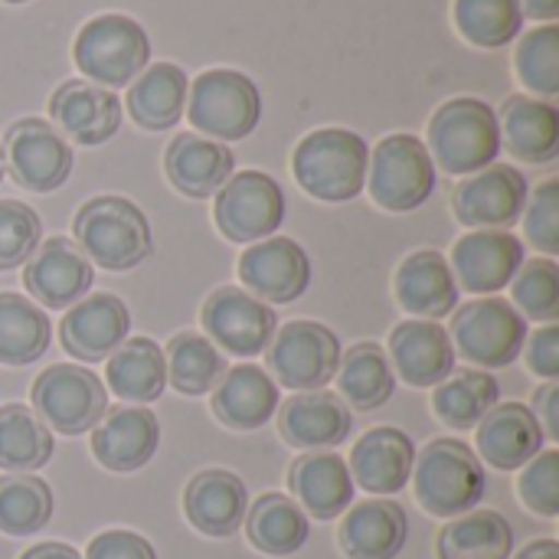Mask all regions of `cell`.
<instances>
[{
	"mask_svg": "<svg viewBox=\"0 0 559 559\" xmlns=\"http://www.w3.org/2000/svg\"><path fill=\"white\" fill-rule=\"evenodd\" d=\"M72 236L85 259L108 272H131L154 252V236L144 210L115 193L85 200L72 219Z\"/></svg>",
	"mask_w": 559,
	"mask_h": 559,
	"instance_id": "cell-1",
	"label": "cell"
},
{
	"mask_svg": "<svg viewBox=\"0 0 559 559\" xmlns=\"http://www.w3.org/2000/svg\"><path fill=\"white\" fill-rule=\"evenodd\" d=\"M370 147L350 128H318L292 154L298 187L321 203H350L367 187Z\"/></svg>",
	"mask_w": 559,
	"mask_h": 559,
	"instance_id": "cell-2",
	"label": "cell"
},
{
	"mask_svg": "<svg viewBox=\"0 0 559 559\" xmlns=\"http://www.w3.org/2000/svg\"><path fill=\"white\" fill-rule=\"evenodd\" d=\"M426 151L432 164L452 177H468L485 170L501 154V131H498L495 108L472 95L442 102L429 118Z\"/></svg>",
	"mask_w": 559,
	"mask_h": 559,
	"instance_id": "cell-3",
	"label": "cell"
},
{
	"mask_svg": "<svg viewBox=\"0 0 559 559\" xmlns=\"http://www.w3.org/2000/svg\"><path fill=\"white\" fill-rule=\"evenodd\" d=\"M409 481L419 508L445 521L475 511L488 491L485 465L462 439H432L416 455Z\"/></svg>",
	"mask_w": 559,
	"mask_h": 559,
	"instance_id": "cell-4",
	"label": "cell"
},
{
	"mask_svg": "<svg viewBox=\"0 0 559 559\" xmlns=\"http://www.w3.org/2000/svg\"><path fill=\"white\" fill-rule=\"evenodd\" d=\"M72 59L88 82L115 92L131 85L147 69L151 39L134 16L98 13L75 33Z\"/></svg>",
	"mask_w": 559,
	"mask_h": 559,
	"instance_id": "cell-5",
	"label": "cell"
},
{
	"mask_svg": "<svg viewBox=\"0 0 559 559\" xmlns=\"http://www.w3.org/2000/svg\"><path fill=\"white\" fill-rule=\"evenodd\" d=\"M187 118L197 134L219 144L242 141L262 118L259 85L239 69H206L187 88Z\"/></svg>",
	"mask_w": 559,
	"mask_h": 559,
	"instance_id": "cell-6",
	"label": "cell"
},
{
	"mask_svg": "<svg viewBox=\"0 0 559 559\" xmlns=\"http://www.w3.org/2000/svg\"><path fill=\"white\" fill-rule=\"evenodd\" d=\"M449 341L455 357L472 364L475 370H501L511 367L527 341V318L498 295L459 305L452 311Z\"/></svg>",
	"mask_w": 559,
	"mask_h": 559,
	"instance_id": "cell-7",
	"label": "cell"
},
{
	"mask_svg": "<svg viewBox=\"0 0 559 559\" xmlns=\"http://www.w3.org/2000/svg\"><path fill=\"white\" fill-rule=\"evenodd\" d=\"M367 190L386 213H413L436 190V164L416 134H386L370 151Z\"/></svg>",
	"mask_w": 559,
	"mask_h": 559,
	"instance_id": "cell-8",
	"label": "cell"
},
{
	"mask_svg": "<svg viewBox=\"0 0 559 559\" xmlns=\"http://www.w3.org/2000/svg\"><path fill=\"white\" fill-rule=\"evenodd\" d=\"M33 413L59 436H85L108 413V390L88 370L75 364L46 367L29 386Z\"/></svg>",
	"mask_w": 559,
	"mask_h": 559,
	"instance_id": "cell-9",
	"label": "cell"
},
{
	"mask_svg": "<svg viewBox=\"0 0 559 559\" xmlns=\"http://www.w3.org/2000/svg\"><path fill=\"white\" fill-rule=\"evenodd\" d=\"M341 354V341L331 328L318 321H292L275 331L265 360L269 377L278 383V390L311 393L324 390L337 377Z\"/></svg>",
	"mask_w": 559,
	"mask_h": 559,
	"instance_id": "cell-10",
	"label": "cell"
},
{
	"mask_svg": "<svg viewBox=\"0 0 559 559\" xmlns=\"http://www.w3.org/2000/svg\"><path fill=\"white\" fill-rule=\"evenodd\" d=\"M213 223L229 242L242 246L275 236L285 223V193L278 180L265 170L233 174L216 193Z\"/></svg>",
	"mask_w": 559,
	"mask_h": 559,
	"instance_id": "cell-11",
	"label": "cell"
},
{
	"mask_svg": "<svg viewBox=\"0 0 559 559\" xmlns=\"http://www.w3.org/2000/svg\"><path fill=\"white\" fill-rule=\"evenodd\" d=\"M0 144L3 167H10V177L29 193H52L72 174V144L46 118H16Z\"/></svg>",
	"mask_w": 559,
	"mask_h": 559,
	"instance_id": "cell-12",
	"label": "cell"
},
{
	"mask_svg": "<svg viewBox=\"0 0 559 559\" xmlns=\"http://www.w3.org/2000/svg\"><path fill=\"white\" fill-rule=\"evenodd\" d=\"M200 321H203L206 337L219 350L242 357V360L265 354L278 331V314L272 311V305L259 301L255 295H249L239 285L216 288L203 301Z\"/></svg>",
	"mask_w": 559,
	"mask_h": 559,
	"instance_id": "cell-13",
	"label": "cell"
},
{
	"mask_svg": "<svg viewBox=\"0 0 559 559\" xmlns=\"http://www.w3.org/2000/svg\"><path fill=\"white\" fill-rule=\"evenodd\" d=\"M527 197L531 187L518 167L488 164L455 187L452 210L455 219L468 229H511L524 216Z\"/></svg>",
	"mask_w": 559,
	"mask_h": 559,
	"instance_id": "cell-14",
	"label": "cell"
},
{
	"mask_svg": "<svg viewBox=\"0 0 559 559\" xmlns=\"http://www.w3.org/2000/svg\"><path fill=\"white\" fill-rule=\"evenodd\" d=\"M242 288L265 305H292L311 285V259L288 236H269L246 246L236 265Z\"/></svg>",
	"mask_w": 559,
	"mask_h": 559,
	"instance_id": "cell-15",
	"label": "cell"
},
{
	"mask_svg": "<svg viewBox=\"0 0 559 559\" xmlns=\"http://www.w3.org/2000/svg\"><path fill=\"white\" fill-rule=\"evenodd\" d=\"M524 262V242L508 229H472L452 246L449 269L455 275L459 292L488 298L508 288Z\"/></svg>",
	"mask_w": 559,
	"mask_h": 559,
	"instance_id": "cell-16",
	"label": "cell"
},
{
	"mask_svg": "<svg viewBox=\"0 0 559 559\" xmlns=\"http://www.w3.org/2000/svg\"><path fill=\"white\" fill-rule=\"evenodd\" d=\"M92 282H95V265L66 236L43 239L29 255V262L23 265V288L36 305L49 311H66L75 301H82Z\"/></svg>",
	"mask_w": 559,
	"mask_h": 559,
	"instance_id": "cell-17",
	"label": "cell"
},
{
	"mask_svg": "<svg viewBox=\"0 0 559 559\" xmlns=\"http://www.w3.org/2000/svg\"><path fill=\"white\" fill-rule=\"evenodd\" d=\"M131 334V311L118 295L88 292L82 301L66 308L59 321V341L79 364H102Z\"/></svg>",
	"mask_w": 559,
	"mask_h": 559,
	"instance_id": "cell-18",
	"label": "cell"
},
{
	"mask_svg": "<svg viewBox=\"0 0 559 559\" xmlns=\"http://www.w3.org/2000/svg\"><path fill=\"white\" fill-rule=\"evenodd\" d=\"M49 118L66 141L98 147L118 134L121 102L111 88H102L88 79H66L49 95Z\"/></svg>",
	"mask_w": 559,
	"mask_h": 559,
	"instance_id": "cell-19",
	"label": "cell"
},
{
	"mask_svg": "<svg viewBox=\"0 0 559 559\" xmlns=\"http://www.w3.org/2000/svg\"><path fill=\"white\" fill-rule=\"evenodd\" d=\"M160 445V423L147 406H121L92 429V455L105 472H141Z\"/></svg>",
	"mask_w": 559,
	"mask_h": 559,
	"instance_id": "cell-20",
	"label": "cell"
},
{
	"mask_svg": "<svg viewBox=\"0 0 559 559\" xmlns=\"http://www.w3.org/2000/svg\"><path fill=\"white\" fill-rule=\"evenodd\" d=\"M246 511H249V491L236 472L206 468L197 472L183 488V518L197 534L210 540L233 537L242 527Z\"/></svg>",
	"mask_w": 559,
	"mask_h": 559,
	"instance_id": "cell-21",
	"label": "cell"
},
{
	"mask_svg": "<svg viewBox=\"0 0 559 559\" xmlns=\"http://www.w3.org/2000/svg\"><path fill=\"white\" fill-rule=\"evenodd\" d=\"M413 465H416V442L393 426L364 432L350 449V462H347L354 488H364L373 498L400 495L413 478Z\"/></svg>",
	"mask_w": 559,
	"mask_h": 559,
	"instance_id": "cell-22",
	"label": "cell"
},
{
	"mask_svg": "<svg viewBox=\"0 0 559 559\" xmlns=\"http://www.w3.org/2000/svg\"><path fill=\"white\" fill-rule=\"evenodd\" d=\"M386 357L393 364V373L416 390L439 386L445 377L455 373V347L439 321L409 318L396 324L390 334Z\"/></svg>",
	"mask_w": 559,
	"mask_h": 559,
	"instance_id": "cell-23",
	"label": "cell"
},
{
	"mask_svg": "<svg viewBox=\"0 0 559 559\" xmlns=\"http://www.w3.org/2000/svg\"><path fill=\"white\" fill-rule=\"evenodd\" d=\"M544 445L547 436L524 403H498L475 426V455L495 472H521Z\"/></svg>",
	"mask_w": 559,
	"mask_h": 559,
	"instance_id": "cell-24",
	"label": "cell"
},
{
	"mask_svg": "<svg viewBox=\"0 0 559 559\" xmlns=\"http://www.w3.org/2000/svg\"><path fill=\"white\" fill-rule=\"evenodd\" d=\"M213 416L233 432H255L272 423L282 406V390L265 367L239 364L226 367L219 383L210 393Z\"/></svg>",
	"mask_w": 559,
	"mask_h": 559,
	"instance_id": "cell-25",
	"label": "cell"
},
{
	"mask_svg": "<svg viewBox=\"0 0 559 559\" xmlns=\"http://www.w3.org/2000/svg\"><path fill=\"white\" fill-rule=\"evenodd\" d=\"M350 406L328 390L295 393L278 413V432L288 445L305 452H334L350 439Z\"/></svg>",
	"mask_w": 559,
	"mask_h": 559,
	"instance_id": "cell-26",
	"label": "cell"
},
{
	"mask_svg": "<svg viewBox=\"0 0 559 559\" xmlns=\"http://www.w3.org/2000/svg\"><path fill=\"white\" fill-rule=\"evenodd\" d=\"M409 540V518L390 498L350 504L337 527V544L347 559H396Z\"/></svg>",
	"mask_w": 559,
	"mask_h": 559,
	"instance_id": "cell-27",
	"label": "cell"
},
{
	"mask_svg": "<svg viewBox=\"0 0 559 559\" xmlns=\"http://www.w3.org/2000/svg\"><path fill=\"white\" fill-rule=\"evenodd\" d=\"M393 295L400 308L419 321H442L459 308V285L449 259L436 249H419L403 259L393 275Z\"/></svg>",
	"mask_w": 559,
	"mask_h": 559,
	"instance_id": "cell-28",
	"label": "cell"
},
{
	"mask_svg": "<svg viewBox=\"0 0 559 559\" xmlns=\"http://www.w3.org/2000/svg\"><path fill=\"white\" fill-rule=\"evenodd\" d=\"M295 504L314 521H337L354 504V478L337 452H305L288 468Z\"/></svg>",
	"mask_w": 559,
	"mask_h": 559,
	"instance_id": "cell-29",
	"label": "cell"
},
{
	"mask_svg": "<svg viewBox=\"0 0 559 559\" xmlns=\"http://www.w3.org/2000/svg\"><path fill=\"white\" fill-rule=\"evenodd\" d=\"M164 174L183 197L210 200L236 174V157L226 144L183 131L164 151Z\"/></svg>",
	"mask_w": 559,
	"mask_h": 559,
	"instance_id": "cell-30",
	"label": "cell"
},
{
	"mask_svg": "<svg viewBox=\"0 0 559 559\" xmlns=\"http://www.w3.org/2000/svg\"><path fill=\"white\" fill-rule=\"evenodd\" d=\"M498 115L501 147L524 164H550L559 154V111L534 95H508Z\"/></svg>",
	"mask_w": 559,
	"mask_h": 559,
	"instance_id": "cell-31",
	"label": "cell"
},
{
	"mask_svg": "<svg viewBox=\"0 0 559 559\" xmlns=\"http://www.w3.org/2000/svg\"><path fill=\"white\" fill-rule=\"evenodd\" d=\"M190 79L177 62H147V69L128 85V115L144 131H167L183 118Z\"/></svg>",
	"mask_w": 559,
	"mask_h": 559,
	"instance_id": "cell-32",
	"label": "cell"
},
{
	"mask_svg": "<svg viewBox=\"0 0 559 559\" xmlns=\"http://www.w3.org/2000/svg\"><path fill=\"white\" fill-rule=\"evenodd\" d=\"M246 537L265 557H295L311 537V518L295 498L269 491L259 495L246 511Z\"/></svg>",
	"mask_w": 559,
	"mask_h": 559,
	"instance_id": "cell-33",
	"label": "cell"
},
{
	"mask_svg": "<svg viewBox=\"0 0 559 559\" xmlns=\"http://www.w3.org/2000/svg\"><path fill=\"white\" fill-rule=\"evenodd\" d=\"M108 390L134 406H147L160 400L167 386V370H164V350L151 337H124L115 354L108 357L105 367Z\"/></svg>",
	"mask_w": 559,
	"mask_h": 559,
	"instance_id": "cell-34",
	"label": "cell"
},
{
	"mask_svg": "<svg viewBox=\"0 0 559 559\" xmlns=\"http://www.w3.org/2000/svg\"><path fill=\"white\" fill-rule=\"evenodd\" d=\"M334 380H337L341 400L360 413H373L386 406L396 393L393 364L377 341H360L350 350H344Z\"/></svg>",
	"mask_w": 559,
	"mask_h": 559,
	"instance_id": "cell-35",
	"label": "cell"
},
{
	"mask_svg": "<svg viewBox=\"0 0 559 559\" xmlns=\"http://www.w3.org/2000/svg\"><path fill=\"white\" fill-rule=\"evenodd\" d=\"M436 550L439 559H511L514 527L504 514L475 508L442 527Z\"/></svg>",
	"mask_w": 559,
	"mask_h": 559,
	"instance_id": "cell-36",
	"label": "cell"
},
{
	"mask_svg": "<svg viewBox=\"0 0 559 559\" xmlns=\"http://www.w3.org/2000/svg\"><path fill=\"white\" fill-rule=\"evenodd\" d=\"M56 452L52 429L23 403L0 406V472L36 475Z\"/></svg>",
	"mask_w": 559,
	"mask_h": 559,
	"instance_id": "cell-37",
	"label": "cell"
},
{
	"mask_svg": "<svg viewBox=\"0 0 559 559\" xmlns=\"http://www.w3.org/2000/svg\"><path fill=\"white\" fill-rule=\"evenodd\" d=\"M501 400V386L488 370H455L432 386V413L455 432L475 429Z\"/></svg>",
	"mask_w": 559,
	"mask_h": 559,
	"instance_id": "cell-38",
	"label": "cell"
},
{
	"mask_svg": "<svg viewBox=\"0 0 559 559\" xmlns=\"http://www.w3.org/2000/svg\"><path fill=\"white\" fill-rule=\"evenodd\" d=\"M52 324L43 308L26 298L3 292L0 295V367H29L49 350Z\"/></svg>",
	"mask_w": 559,
	"mask_h": 559,
	"instance_id": "cell-39",
	"label": "cell"
},
{
	"mask_svg": "<svg viewBox=\"0 0 559 559\" xmlns=\"http://www.w3.org/2000/svg\"><path fill=\"white\" fill-rule=\"evenodd\" d=\"M226 357L223 350L193 331H180L164 354V370H167V383L183 393V396H206L213 393V386L219 383V377L226 373Z\"/></svg>",
	"mask_w": 559,
	"mask_h": 559,
	"instance_id": "cell-40",
	"label": "cell"
},
{
	"mask_svg": "<svg viewBox=\"0 0 559 559\" xmlns=\"http://www.w3.org/2000/svg\"><path fill=\"white\" fill-rule=\"evenodd\" d=\"M52 488L39 475L0 478V534L36 537L52 521Z\"/></svg>",
	"mask_w": 559,
	"mask_h": 559,
	"instance_id": "cell-41",
	"label": "cell"
},
{
	"mask_svg": "<svg viewBox=\"0 0 559 559\" xmlns=\"http://www.w3.org/2000/svg\"><path fill=\"white\" fill-rule=\"evenodd\" d=\"M455 29L478 49H501L521 36L524 13L518 0H455Z\"/></svg>",
	"mask_w": 559,
	"mask_h": 559,
	"instance_id": "cell-42",
	"label": "cell"
},
{
	"mask_svg": "<svg viewBox=\"0 0 559 559\" xmlns=\"http://www.w3.org/2000/svg\"><path fill=\"white\" fill-rule=\"evenodd\" d=\"M514 72L534 98H557L559 95V26L544 23L521 36L514 52Z\"/></svg>",
	"mask_w": 559,
	"mask_h": 559,
	"instance_id": "cell-43",
	"label": "cell"
},
{
	"mask_svg": "<svg viewBox=\"0 0 559 559\" xmlns=\"http://www.w3.org/2000/svg\"><path fill=\"white\" fill-rule=\"evenodd\" d=\"M511 305L531 318V321H544V324H557L559 318V265L554 259L540 255L531 259L518 269V275L511 278Z\"/></svg>",
	"mask_w": 559,
	"mask_h": 559,
	"instance_id": "cell-44",
	"label": "cell"
},
{
	"mask_svg": "<svg viewBox=\"0 0 559 559\" xmlns=\"http://www.w3.org/2000/svg\"><path fill=\"white\" fill-rule=\"evenodd\" d=\"M43 242V219L20 200H0V272L26 265Z\"/></svg>",
	"mask_w": 559,
	"mask_h": 559,
	"instance_id": "cell-45",
	"label": "cell"
},
{
	"mask_svg": "<svg viewBox=\"0 0 559 559\" xmlns=\"http://www.w3.org/2000/svg\"><path fill=\"white\" fill-rule=\"evenodd\" d=\"M518 495L531 514L547 521L559 518V449H544L521 468Z\"/></svg>",
	"mask_w": 559,
	"mask_h": 559,
	"instance_id": "cell-46",
	"label": "cell"
},
{
	"mask_svg": "<svg viewBox=\"0 0 559 559\" xmlns=\"http://www.w3.org/2000/svg\"><path fill=\"white\" fill-rule=\"evenodd\" d=\"M524 236L534 249H540L547 259L559 255V180L550 177L534 187V197H527L524 206Z\"/></svg>",
	"mask_w": 559,
	"mask_h": 559,
	"instance_id": "cell-47",
	"label": "cell"
},
{
	"mask_svg": "<svg viewBox=\"0 0 559 559\" xmlns=\"http://www.w3.org/2000/svg\"><path fill=\"white\" fill-rule=\"evenodd\" d=\"M82 559H157V550L147 537L134 531H102L88 540V550Z\"/></svg>",
	"mask_w": 559,
	"mask_h": 559,
	"instance_id": "cell-48",
	"label": "cell"
},
{
	"mask_svg": "<svg viewBox=\"0 0 559 559\" xmlns=\"http://www.w3.org/2000/svg\"><path fill=\"white\" fill-rule=\"evenodd\" d=\"M521 354H524L531 373H537L544 380H559V324L537 328L534 337L527 334Z\"/></svg>",
	"mask_w": 559,
	"mask_h": 559,
	"instance_id": "cell-49",
	"label": "cell"
},
{
	"mask_svg": "<svg viewBox=\"0 0 559 559\" xmlns=\"http://www.w3.org/2000/svg\"><path fill=\"white\" fill-rule=\"evenodd\" d=\"M531 413L537 416L544 436H547L550 442H559V380H547V383L534 393Z\"/></svg>",
	"mask_w": 559,
	"mask_h": 559,
	"instance_id": "cell-50",
	"label": "cell"
},
{
	"mask_svg": "<svg viewBox=\"0 0 559 559\" xmlns=\"http://www.w3.org/2000/svg\"><path fill=\"white\" fill-rule=\"evenodd\" d=\"M20 559H82V554L69 544H56V540H46V544H36L29 547Z\"/></svg>",
	"mask_w": 559,
	"mask_h": 559,
	"instance_id": "cell-51",
	"label": "cell"
},
{
	"mask_svg": "<svg viewBox=\"0 0 559 559\" xmlns=\"http://www.w3.org/2000/svg\"><path fill=\"white\" fill-rule=\"evenodd\" d=\"M521 13L540 23H557L559 16V0H518Z\"/></svg>",
	"mask_w": 559,
	"mask_h": 559,
	"instance_id": "cell-52",
	"label": "cell"
},
{
	"mask_svg": "<svg viewBox=\"0 0 559 559\" xmlns=\"http://www.w3.org/2000/svg\"><path fill=\"white\" fill-rule=\"evenodd\" d=\"M514 559H559V544L557 540H531L521 554Z\"/></svg>",
	"mask_w": 559,
	"mask_h": 559,
	"instance_id": "cell-53",
	"label": "cell"
},
{
	"mask_svg": "<svg viewBox=\"0 0 559 559\" xmlns=\"http://www.w3.org/2000/svg\"><path fill=\"white\" fill-rule=\"evenodd\" d=\"M3 174H7V167H3V144H0V180H3Z\"/></svg>",
	"mask_w": 559,
	"mask_h": 559,
	"instance_id": "cell-54",
	"label": "cell"
},
{
	"mask_svg": "<svg viewBox=\"0 0 559 559\" xmlns=\"http://www.w3.org/2000/svg\"><path fill=\"white\" fill-rule=\"evenodd\" d=\"M3 3H26V0H3Z\"/></svg>",
	"mask_w": 559,
	"mask_h": 559,
	"instance_id": "cell-55",
	"label": "cell"
}]
</instances>
